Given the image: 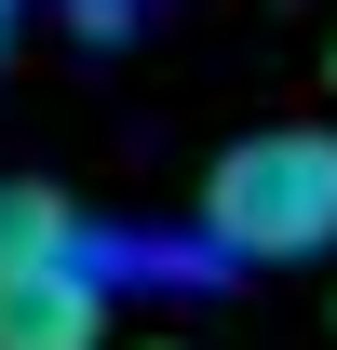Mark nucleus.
<instances>
[{
    "label": "nucleus",
    "mask_w": 337,
    "mask_h": 350,
    "mask_svg": "<svg viewBox=\"0 0 337 350\" xmlns=\"http://www.w3.org/2000/svg\"><path fill=\"white\" fill-rule=\"evenodd\" d=\"M0 350H108V256L54 189H0Z\"/></svg>",
    "instance_id": "nucleus-2"
},
{
    "label": "nucleus",
    "mask_w": 337,
    "mask_h": 350,
    "mask_svg": "<svg viewBox=\"0 0 337 350\" xmlns=\"http://www.w3.org/2000/svg\"><path fill=\"white\" fill-rule=\"evenodd\" d=\"M203 243L229 269H310V256H337V135L324 122L229 135V162L203 175Z\"/></svg>",
    "instance_id": "nucleus-1"
},
{
    "label": "nucleus",
    "mask_w": 337,
    "mask_h": 350,
    "mask_svg": "<svg viewBox=\"0 0 337 350\" xmlns=\"http://www.w3.org/2000/svg\"><path fill=\"white\" fill-rule=\"evenodd\" d=\"M68 14H82V27H95V41H108V27H122V14H135V0H68Z\"/></svg>",
    "instance_id": "nucleus-3"
},
{
    "label": "nucleus",
    "mask_w": 337,
    "mask_h": 350,
    "mask_svg": "<svg viewBox=\"0 0 337 350\" xmlns=\"http://www.w3.org/2000/svg\"><path fill=\"white\" fill-rule=\"evenodd\" d=\"M14 14H27V0H0V41H14Z\"/></svg>",
    "instance_id": "nucleus-4"
},
{
    "label": "nucleus",
    "mask_w": 337,
    "mask_h": 350,
    "mask_svg": "<svg viewBox=\"0 0 337 350\" xmlns=\"http://www.w3.org/2000/svg\"><path fill=\"white\" fill-rule=\"evenodd\" d=\"M135 350H175V337H135Z\"/></svg>",
    "instance_id": "nucleus-5"
}]
</instances>
